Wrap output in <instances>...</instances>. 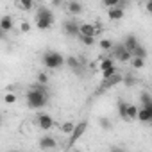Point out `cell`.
Listing matches in <instances>:
<instances>
[{"instance_id": "27", "label": "cell", "mask_w": 152, "mask_h": 152, "mask_svg": "<svg viewBox=\"0 0 152 152\" xmlns=\"http://www.w3.org/2000/svg\"><path fill=\"white\" fill-rule=\"evenodd\" d=\"M47 83H48V75H47L45 72H39V73H38V84L47 86Z\"/></svg>"}, {"instance_id": "32", "label": "cell", "mask_w": 152, "mask_h": 152, "mask_svg": "<svg viewBox=\"0 0 152 152\" xmlns=\"http://www.w3.org/2000/svg\"><path fill=\"white\" fill-rule=\"evenodd\" d=\"M124 81H125V84H127V86H132V84L136 83V81H134V77H131V75H125Z\"/></svg>"}, {"instance_id": "3", "label": "cell", "mask_w": 152, "mask_h": 152, "mask_svg": "<svg viewBox=\"0 0 152 152\" xmlns=\"http://www.w3.org/2000/svg\"><path fill=\"white\" fill-rule=\"evenodd\" d=\"M66 63V57L56 50H48L43 54V64L50 70H56V68H61L63 64Z\"/></svg>"}, {"instance_id": "20", "label": "cell", "mask_w": 152, "mask_h": 152, "mask_svg": "<svg viewBox=\"0 0 152 152\" xmlns=\"http://www.w3.org/2000/svg\"><path fill=\"white\" fill-rule=\"evenodd\" d=\"M140 100H141V106H143V107H148V106H152V95H150V93H147V91H141V95H140Z\"/></svg>"}, {"instance_id": "15", "label": "cell", "mask_w": 152, "mask_h": 152, "mask_svg": "<svg viewBox=\"0 0 152 152\" xmlns=\"http://www.w3.org/2000/svg\"><path fill=\"white\" fill-rule=\"evenodd\" d=\"M127 109H129V104H127L125 100H118V115H120L122 120H129V116H127Z\"/></svg>"}, {"instance_id": "18", "label": "cell", "mask_w": 152, "mask_h": 152, "mask_svg": "<svg viewBox=\"0 0 152 152\" xmlns=\"http://www.w3.org/2000/svg\"><path fill=\"white\" fill-rule=\"evenodd\" d=\"M138 115H140V107L134 106V104H129V109H127L129 120H138Z\"/></svg>"}, {"instance_id": "10", "label": "cell", "mask_w": 152, "mask_h": 152, "mask_svg": "<svg viewBox=\"0 0 152 152\" xmlns=\"http://www.w3.org/2000/svg\"><path fill=\"white\" fill-rule=\"evenodd\" d=\"M138 120L140 122H145V124H150L152 122V106L148 107H140V115H138Z\"/></svg>"}, {"instance_id": "33", "label": "cell", "mask_w": 152, "mask_h": 152, "mask_svg": "<svg viewBox=\"0 0 152 152\" xmlns=\"http://www.w3.org/2000/svg\"><path fill=\"white\" fill-rule=\"evenodd\" d=\"M145 7H147V11H148V13L152 15V0H150V2H147V4H145Z\"/></svg>"}, {"instance_id": "24", "label": "cell", "mask_w": 152, "mask_h": 152, "mask_svg": "<svg viewBox=\"0 0 152 152\" xmlns=\"http://www.w3.org/2000/svg\"><path fill=\"white\" fill-rule=\"evenodd\" d=\"M132 56H134V57H140V59H145V57H147V48H145L143 45H140V47L132 52Z\"/></svg>"}, {"instance_id": "21", "label": "cell", "mask_w": 152, "mask_h": 152, "mask_svg": "<svg viewBox=\"0 0 152 152\" xmlns=\"http://www.w3.org/2000/svg\"><path fill=\"white\" fill-rule=\"evenodd\" d=\"M16 6H18L20 9H23V11H31V9L34 7V4L31 2V0H18Z\"/></svg>"}, {"instance_id": "13", "label": "cell", "mask_w": 152, "mask_h": 152, "mask_svg": "<svg viewBox=\"0 0 152 152\" xmlns=\"http://www.w3.org/2000/svg\"><path fill=\"white\" fill-rule=\"evenodd\" d=\"M0 29H2V32H9L13 29V18L9 15L2 16V20H0Z\"/></svg>"}, {"instance_id": "35", "label": "cell", "mask_w": 152, "mask_h": 152, "mask_svg": "<svg viewBox=\"0 0 152 152\" xmlns=\"http://www.w3.org/2000/svg\"><path fill=\"white\" fill-rule=\"evenodd\" d=\"M72 152H81V150H72Z\"/></svg>"}, {"instance_id": "19", "label": "cell", "mask_w": 152, "mask_h": 152, "mask_svg": "<svg viewBox=\"0 0 152 152\" xmlns=\"http://www.w3.org/2000/svg\"><path fill=\"white\" fill-rule=\"evenodd\" d=\"M66 64L73 70V72H79V68H81V64H79V59L77 57H73V56H70V57H66Z\"/></svg>"}, {"instance_id": "16", "label": "cell", "mask_w": 152, "mask_h": 152, "mask_svg": "<svg viewBox=\"0 0 152 152\" xmlns=\"http://www.w3.org/2000/svg\"><path fill=\"white\" fill-rule=\"evenodd\" d=\"M115 66V59L113 57H100V72H106L109 68Z\"/></svg>"}, {"instance_id": "8", "label": "cell", "mask_w": 152, "mask_h": 152, "mask_svg": "<svg viewBox=\"0 0 152 152\" xmlns=\"http://www.w3.org/2000/svg\"><path fill=\"white\" fill-rule=\"evenodd\" d=\"M38 125H39V129H43V131H50V129L54 127V120H52L50 115L41 113V115L38 116Z\"/></svg>"}, {"instance_id": "6", "label": "cell", "mask_w": 152, "mask_h": 152, "mask_svg": "<svg viewBox=\"0 0 152 152\" xmlns=\"http://www.w3.org/2000/svg\"><path fill=\"white\" fill-rule=\"evenodd\" d=\"M63 31H64L66 36H72V38L81 36V25L75 23L73 20H66V22L63 23Z\"/></svg>"}, {"instance_id": "5", "label": "cell", "mask_w": 152, "mask_h": 152, "mask_svg": "<svg viewBox=\"0 0 152 152\" xmlns=\"http://www.w3.org/2000/svg\"><path fill=\"white\" fill-rule=\"evenodd\" d=\"M113 57L118 59L120 63H131L134 56H132V52H129L124 45H116V47L113 48Z\"/></svg>"}, {"instance_id": "14", "label": "cell", "mask_w": 152, "mask_h": 152, "mask_svg": "<svg viewBox=\"0 0 152 152\" xmlns=\"http://www.w3.org/2000/svg\"><path fill=\"white\" fill-rule=\"evenodd\" d=\"M107 15H109V20H122L124 18V4H120L115 9H109Z\"/></svg>"}, {"instance_id": "2", "label": "cell", "mask_w": 152, "mask_h": 152, "mask_svg": "<svg viewBox=\"0 0 152 152\" xmlns=\"http://www.w3.org/2000/svg\"><path fill=\"white\" fill-rule=\"evenodd\" d=\"M52 23H54V15H52V11H50L48 7L41 6V7L38 9V15H36V25H38V29L47 31V29L52 27Z\"/></svg>"}, {"instance_id": "4", "label": "cell", "mask_w": 152, "mask_h": 152, "mask_svg": "<svg viewBox=\"0 0 152 152\" xmlns=\"http://www.w3.org/2000/svg\"><path fill=\"white\" fill-rule=\"evenodd\" d=\"M86 129H88V122H86V120H83V122H79L77 125H75V129H73V132L70 134V140H68V145H66V150H70L73 143H77V141H79V140L83 138V134L86 132Z\"/></svg>"}, {"instance_id": "12", "label": "cell", "mask_w": 152, "mask_h": 152, "mask_svg": "<svg viewBox=\"0 0 152 152\" xmlns=\"http://www.w3.org/2000/svg\"><path fill=\"white\" fill-rule=\"evenodd\" d=\"M57 143H56V140L52 138V136H43L41 140H39V147L43 148V150H48V148H54Z\"/></svg>"}, {"instance_id": "23", "label": "cell", "mask_w": 152, "mask_h": 152, "mask_svg": "<svg viewBox=\"0 0 152 152\" xmlns=\"http://www.w3.org/2000/svg\"><path fill=\"white\" fill-rule=\"evenodd\" d=\"M99 43H100V48H102V50H113V48H115V47H113V41L107 39V38H102Z\"/></svg>"}, {"instance_id": "29", "label": "cell", "mask_w": 152, "mask_h": 152, "mask_svg": "<svg viewBox=\"0 0 152 152\" xmlns=\"http://www.w3.org/2000/svg\"><path fill=\"white\" fill-rule=\"evenodd\" d=\"M107 9H115V7H118L120 6V2H118V0H104V2H102Z\"/></svg>"}, {"instance_id": "31", "label": "cell", "mask_w": 152, "mask_h": 152, "mask_svg": "<svg viewBox=\"0 0 152 152\" xmlns=\"http://www.w3.org/2000/svg\"><path fill=\"white\" fill-rule=\"evenodd\" d=\"M20 31H22V32H29V31H31V23L23 20V22L20 23Z\"/></svg>"}, {"instance_id": "36", "label": "cell", "mask_w": 152, "mask_h": 152, "mask_svg": "<svg viewBox=\"0 0 152 152\" xmlns=\"http://www.w3.org/2000/svg\"><path fill=\"white\" fill-rule=\"evenodd\" d=\"M11 152H16V150H11Z\"/></svg>"}, {"instance_id": "22", "label": "cell", "mask_w": 152, "mask_h": 152, "mask_svg": "<svg viewBox=\"0 0 152 152\" xmlns=\"http://www.w3.org/2000/svg\"><path fill=\"white\" fill-rule=\"evenodd\" d=\"M75 125H77V124H73V122H64V124L61 125V132H64V134H72L73 129H75Z\"/></svg>"}, {"instance_id": "7", "label": "cell", "mask_w": 152, "mask_h": 152, "mask_svg": "<svg viewBox=\"0 0 152 152\" xmlns=\"http://www.w3.org/2000/svg\"><path fill=\"white\" fill-rule=\"evenodd\" d=\"M124 81V75L118 72L116 75H113L111 79H107V81H102V86L99 88V91L97 93H102V91H106V90H109V88H113V86H116V84H120Z\"/></svg>"}, {"instance_id": "1", "label": "cell", "mask_w": 152, "mask_h": 152, "mask_svg": "<svg viewBox=\"0 0 152 152\" xmlns=\"http://www.w3.org/2000/svg\"><path fill=\"white\" fill-rule=\"evenodd\" d=\"M25 99H27V106H29L31 109H41V107H45L47 102H48L47 88H45L43 84H38V83H36V84H32V88L27 91Z\"/></svg>"}, {"instance_id": "17", "label": "cell", "mask_w": 152, "mask_h": 152, "mask_svg": "<svg viewBox=\"0 0 152 152\" xmlns=\"http://www.w3.org/2000/svg\"><path fill=\"white\" fill-rule=\"evenodd\" d=\"M68 11L72 15H81L83 13V4L81 2H70L68 4Z\"/></svg>"}, {"instance_id": "28", "label": "cell", "mask_w": 152, "mask_h": 152, "mask_svg": "<svg viewBox=\"0 0 152 152\" xmlns=\"http://www.w3.org/2000/svg\"><path fill=\"white\" fill-rule=\"evenodd\" d=\"M4 102H6V104H15V102H16V95H15L13 91H7L6 97H4Z\"/></svg>"}, {"instance_id": "9", "label": "cell", "mask_w": 152, "mask_h": 152, "mask_svg": "<svg viewBox=\"0 0 152 152\" xmlns=\"http://www.w3.org/2000/svg\"><path fill=\"white\" fill-rule=\"evenodd\" d=\"M122 45H124V47H125V48H127L129 52H134V50H136V48H138V47H140L141 43L138 41V38H136L134 34H127Z\"/></svg>"}, {"instance_id": "30", "label": "cell", "mask_w": 152, "mask_h": 152, "mask_svg": "<svg viewBox=\"0 0 152 152\" xmlns=\"http://www.w3.org/2000/svg\"><path fill=\"white\" fill-rule=\"evenodd\" d=\"M79 38H81V41H83L84 45H88V47L95 43V38H90V36H79Z\"/></svg>"}, {"instance_id": "26", "label": "cell", "mask_w": 152, "mask_h": 152, "mask_svg": "<svg viewBox=\"0 0 152 152\" xmlns=\"http://www.w3.org/2000/svg\"><path fill=\"white\" fill-rule=\"evenodd\" d=\"M99 125H100V129H104V131H109V129H111V122H109V118H106V116L99 118Z\"/></svg>"}, {"instance_id": "34", "label": "cell", "mask_w": 152, "mask_h": 152, "mask_svg": "<svg viewBox=\"0 0 152 152\" xmlns=\"http://www.w3.org/2000/svg\"><path fill=\"white\" fill-rule=\"evenodd\" d=\"M111 152H124V150H120V148H113Z\"/></svg>"}, {"instance_id": "11", "label": "cell", "mask_w": 152, "mask_h": 152, "mask_svg": "<svg viewBox=\"0 0 152 152\" xmlns=\"http://www.w3.org/2000/svg\"><path fill=\"white\" fill-rule=\"evenodd\" d=\"M95 34H97V27L93 23H81V36L95 38Z\"/></svg>"}, {"instance_id": "25", "label": "cell", "mask_w": 152, "mask_h": 152, "mask_svg": "<svg viewBox=\"0 0 152 152\" xmlns=\"http://www.w3.org/2000/svg\"><path fill=\"white\" fill-rule=\"evenodd\" d=\"M131 66H132L134 70H140V68H143V66H145V59H140V57H132V61H131Z\"/></svg>"}]
</instances>
